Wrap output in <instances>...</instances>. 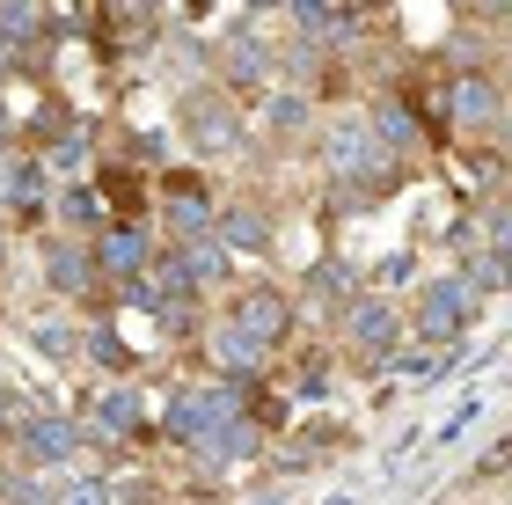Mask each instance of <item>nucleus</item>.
Returning a JSON list of instances; mask_svg holds the SVG:
<instances>
[{"label": "nucleus", "mask_w": 512, "mask_h": 505, "mask_svg": "<svg viewBox=\"0 0 512 505\" xmlns=\"http://www.w3.org/2000/svg\"><path fill=\"white\" fill-rule=\"evenodd\" d=\"M74 418L88 432V447H96V462H118L125 447H147L161 440V410L147 403V388L125 381V374H103V381H88L81 396H74Z\"/></svg>", "instance_id": "f257e3e1"}, {"label": "nucleus", "mask_w": 512, "mask_h": 505, "mask_svg": "<svg viewBox=\"0 0 512 505\" xmlns=\"http://www.w3.org/2000/svg\"><path fill=\"white\" fill-rule=\"evenodd\" d=\"M322 176L337 183V191H388L403 162L388 154V140L374 132V110H337L330 125H322Z\"/></svg>", "instance_id": "f03ea898"}, {"label": "nucleus", "mask_w": 512, "mask_h": 505, "mask_svg": "<svg viewBox=\"0 0 512 505\" xmlns=\"http://www.w3.org/2000/svg\"><path fill=\"white\" fill-rule=\"evenodd\" d=\"M176 125H183V154H191V162H235V154L256 140V125H249V103L235 96V88H220V81H198V88H183V103H176Z\"/></svg>", "instance_id": "7ed1b4c3"}, {"label": "nucleus", "mask_w": 512, "mask_h": 505, "mask_svg": "<svg viewBox=\"0 0 512 505\" xmlns=\"http://www.w3.org/2000/svg\"><path fill=\"white\" fill-rule=\"evenodd\" d=\"M476 315H483V293L469 286V271H432V279H417V293L403 301V323L417 344H432V352H447V344H461L476 330Z\"/></svg>", "instance_id": "20e7f679"}, {"label": "nucleus", "mask_w": 512, "mask_h": 505, "mask_svg": "<svg viewBox=\"0 0 512 505\" xmlns=\"http://www.w3.org/2000/svg\"><path fill=\"white\" fill-rule=\"evenodd\" d=\"M154 227H161V242L220 235V198L205 183V169H154Z\"/></svg>", "instance_id": "39448f33"}, {"label": "nucleus", "mask_w": 512, "mask_h": 505, "mask_svg": "<svg viewBox=\"0 0 512 505\" xmlns=\"http://www.w3.org/2000/svg\"><path fill=\"white\" fill-rule=\"evenodd\" d=\"M8 454H15V469H37V476L96 462V447H88V432H81L74 410H37L22 432H8Z\"/></svg>", "instance_id": "423d86ee"}, {"label": "nucleus", "mask_w": 512, "mask_h": 505, "mask_svg": "<svg viewBox=\"0 0 512 505\" xmlns=\"http://www.w3.org/2000/svg\"><path fill=\"white\" fill-rule=\"evenodd\" d=\"M220 315L278 359V352L293 344V330H300V293H293V286H278V279H249V286H235V293L220 301Z\"/></svg>", "instance_id": "0eeeda50"}, {"label": "nucleus", "mask_w": 512, "mask_h": 505, "mask_svg": "<svg viewBox=\"0 0 512 505\" xmlns=\"http://www.w3.org/2000/svg\"><path fill=\"white\" fill-rule=\"evenodd\" d=\"M44 286L59 293L66 308H103V301H118L103 279V264H96V242H81V235H44Z\"/></svg>", "instance_id": "6e6552de"}, {"label": "nucleus", "mask_w": 512, "mask_h": 505, "mask_svg": "<svg viewBox=\"0 0 512 505\" xmlns=\"http://www.w3.org/2000/svg\"><path fill=\"white\" fill-rule=\"evenodd\" d=\"M403 337H410V323H403V308H395L388 293H359V301L337 315V344L359 366H388L395 352H403Z\"/></svg>", "instance_id": "1a4fd4ad"}, {"label": "nucleus", "mask_w": 512, "mask_h": 505, "mask_svg": "<svg viewBox=\"0 0 512 505\" xmlns=\"http://www.w3.org/2000/svg\"><path fill=\"white\" fill-rule=\"evenodd\" d=\"M52 198H59V176L44 169L37 147H0V213H8V227H44Z\"/></svg>", "instance_id": "9d476101"}, {"label": "nucleus", "mask_w": 512, "mask_h": 505, "mask_svg": "<svg viewBox=\"0 0 512 505\" xmlns=\"http://www.w3.org/2000/svg\"><path fill=\"white\" fill-rule=\"evenodd\" d=\"M512 81L498 66H454V140H498Z\"/></svg>", "instance_id": "9b49d317"}, {"label": "nucleus", "mask_w": 512, "mask_h": 505, "mask_svg": "<svg viewBox=\"0 0 512 505\" xmlns=\"http://www.w3.org/2000/svg\"><path fill=\"white\" fill-rule=\"evenodd\" d=\"M161 227L154 220H110L103 235H96V264H103V279H110V293H125L139 271H147L154 257H161Z\"/></svg>", "instance_id": "f8f14e48"}, {"label": "nucleus", "mask_w": 512, "mask_h": 505, "mask_svg": "<svg viewBox=\"0 0 512 505\" xmlns=\"http://www.w3.org/2000/svg\"><path fill=\"white\" fill-rule=\"evenodd\" d=\"M439 162L461 183V198H505L512 191V154L498 140H454V147H439Z\"/></svg>", "instance_id": "ddd939ff"}, {"label": "nucleus", "mask_w": 512, "mask_h": 505, "mask_svg": "<svg viewBox=\"0 0 512 505\" xmlns=\"http://www.w3.org/2000/svg\"><path fill=\"white\" fill-rule=\"evenodd\" d=\"M198 359H205V374H213V381H264V374H271V352H264L256 337H242L227 315H213V323H205Z\"/></svg>", "instance_id": "4468645a"}, {"label": "nucleus", "mask_w": 512, "mask_h": 505, "mask_svg": "<svg viewBox=\"0 0 512 505\" xmlns=\"http://www.w3.org/2000/svg\"><path fill=\"white\" fill-rule=\"evenodd\" d=\"M213 74H220V88H235V96H264V88L278 81V52L256 30H242V37H220V52H213Z\"/></svg>", "instance_id": "2eb2a0df"}, {"label": "nucleus", "mask_w": 512, "mask_h": 505, "mask_svg": "<svg viewBox=\"0 0 512 505\" xmlns=\"http://www.w3.org/2000/svg\"><path fill=\"white\" fill-rule=\"evenodd\" d=\"M52 0H0V44L22 59V74H44V52H52Z\"/></svg>", "instance_id": "dca6fc26"}, {"label": "nucleus", "mask_w": 512, "mask_h": 505, "mask_svg": "<svg viewBox=\"0 0 512 505\" xmlns=\"http://www.w3.org/2000/svg\"><path fill=\"white\" fill-rule=\"evenodd\" d=\"M220 242L235 249V257H271L278 249V213L264 198H227L220 205Z\"/></svg>", "instance_id": "f3484780"}, {"label": "nucleus", "mask_w": 512, "mask_h": 505, "mask_svg": "<svg viewBox=\"0 0 512 505\" xmlns=\"http://www.w3.org/2000/svg\"><path fill=\"white\" fill-rule=\"evenodd\" d=\"M249 125H256V140H300V132L315 125V103L300 96V81H271L264 96H256Z\"/></svg>", "instance_id": "a211bd4d"}, {"label": "nucleus", "mask_w": 512, "mask_h": 505, "mask_svg": "<svg viewBox=\"0 0 512 505\" xmlns=\"http://www.w3.org/2000/svg\"><path fill=\"white\" fill-rule=\"evenodd\" d=\"M366 110H374V132L388 140V154H395V162H410V154H439L432 125L410 110V96H403V88H395V96H374Z\"/></svg>", "instance_id": "6ab92c4d"}, {"label": "nucleus", "mask_w": 512, "mask_h": 505, "mask_svg": "<svg viewBox=\"0 0 512 505\" xmlns=\"http://www.w3.org/2000/svg\"><path fill=\"white\" fill-rule=\"evenodd\" d=\"M96 191L110 205V220H154V169L139 162H103L96 169Z\"/></svg>", "instance_id": "aec40b11"}, {"label": "nucleus", "mask_w": 512, "mask_h": 505, "mask_svg": "<svg viewBox=\"0 0 512 505\" xmlns=\"http://www.w3.org/2000/svg\"><path fill=\"white\" fill-rule=\"evenodd\" d=\"M169 249L183 257V271H191V286L205 293V301H213V293L227 301V293L242 286V279H235V249H227L220 235H198V242H169Z\"/></svg>", "instance_id": "412c9836"}, {"label": "nucleus", "mask_w": 512, "mask_h": 505, "mask_svg": "<svg viewBox=\"0 0 512 505\" xmlns=\"http://www.w3.org/2000/svg\"><path fill=\"white\" fill-rule=\"evenodd\" d=\"M52 227H59V235H81V242H96L103 227H110V205H103V191H96V176L59 183V198H52Z\"/></svg>", "instance_id": "4be33fe9"}, {"label": "nucleus", "mask_w": 512, "mask_h": 505, "mask_svg": "<svg viewBox=\"0 0 512 505\" xmlns=\"http://www.w3.org/2000/svg\"><path fill=\"white\" fill-rule=\"evenodd\" d=\"M103 37L118 52H147L161 37V0H103Z\"/></svg>", "instance_id": "5701e85b"}, {"label": "nucleus", "mask_w": 512, "mask_h": 505, "mask_svg": "<svg viewBox=\"0 0 512 505\" xmlns=\"http://www.w3.org/2000/svg\"><path fill=\"white\" fill-rule=\"evenodd\" d=\"M359 293H366V286H359V271L344 264V257H315L308 271H300V301H322L330 315H344Z\"/></svg>", "instance_id": "b1692460"}, {"label": "nucleus", "mask_w": 512, "mask_h": 505, "mask_svg": "<svg viewBox=\"0 0 512 505\" xmlns=\"http://www.w3.org/2000/svg\"><path fill=\"white\" fill-rule=\"evenodd\" d=\"M37 154H44V169H52L59 183L96 176V140H88V125H81V118H66V125H59V132H52V140H44Z\"/></svg>", "instance_id": "393cba45"}, {"label": "nucleus", "mask_w": 512, "mask_h": 505, "mask_svg": "<svg viewBox=\"0 0 512 505\" xmlns=\"http://www.w3.org/2000/svg\"><path fill=\"white\" fill-rule=\"evenodd\" d=\"M161 491H169V484L147 476V469H110V505H169Z\"/></svg>", "instance_id": "a878e982"}, {"label": "nucleus", "mask_w": 512, "mask_h": 505, "mask_svg": "<svg viewBox=\"0 0 512 505\" xmlns=\"http://www.w3.org/2000/svg\"><path fill=\"white\" fill-rule=\"evenodd\" d=\"M278 388H286V396H322V388H330V352H308V359H293L286 374H278Z\"/></svg>", "instance_id": "bb28decb"}, {"label": "nucleus", "mask_w": 512, "mask_h": 505, "mask_svg": "<svg viewBox=\"0 0 512 505\" xmlns=\"http://www.w3.org/2000/svg\"><path fill=\"white\" fill-rule=\"evenodd\" d=\"M483 235H512V191L483 205Z\"/></svg>", "instance_id": "cd10ccee"}, {"label": "nucleus", "mask_w": 512, "mask_h": 505, "mask_svg": "<svg viewBox=\"0 0 512 505\" xmlns=\"http://www.w3.org/2000/svg\"><path fill=\"white\" fill-rule=\"evenodd\" d=\"M483 249H491V257H498V271H505V286H512V235H491Z\"/></svg>", "instance_id": "c85d7f7f"}, {"label": "nucleus", "mask_w": 512, "mask_h": 505, "mask_svg": "<svg viewBox=\"0 0 512 505\" xmlns=\"http://www.w3.org/2000/svg\"><path fill=\"white\" fill-rule=\"evenodd\" d=\"M8 235H15V227H8V213H0V271H8Z\"/></svg>", "instance_id": "c756f323"}, {"label": "nucleus", "mask_w": 512, "mask_h": 505, "mask_svg": "<svg viewBox=\"0 0 512 505\" xmlns=\"http://www.w3.org/2000/svg\"><path fill=\"white\" fill-rule=\"evenodd\" d=\"M249 505H286V491H256Z\"/></svg>", "instance_id": "7c9ffc66"}, {"label": "nucleus", "mask_w": 512, "mask_h": 505, "mask_svg": "<svg viewBox=\"0 0 512 505\" xmlns=\"http://www.w3.org/2000/svg\"><path fill=\"white\" fill-rule=\"evenodd\" d=\"M498 147H512V103H505V125H498Z\"/></svg>", "instance_id": "2f4dec72"}, {"label": "nucleus", "mask_w": 512, "mask_h": 505, "mask_svg": "<svg viewBox=\"0 0 512 505\" xmlns=\"http://www.w3.org/2000/svg\"><path fill=\"white\" fill-rule=\"evenodd\" d=\"M330 505H344V498H330Z\"/></svg>", "instance_id": "473e14b6"}]
</instances>
